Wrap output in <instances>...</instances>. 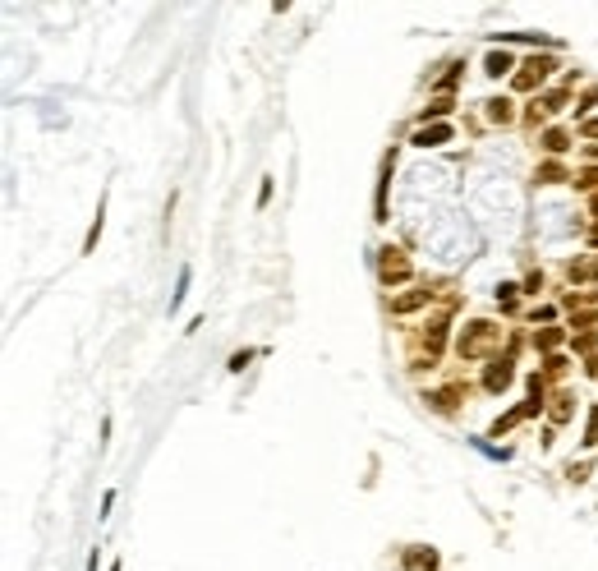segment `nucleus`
<instances>
[{
	"instance_id": "nucleus-5",
	"label": "nucleus",
	"mask_w": 598,
	"mask_h": 571,
	"mask_svg": "<svg viewBox=\"0 0 598 571\" xmlns=\"http://www.w3.org/2000/svg\"><path fill=\"white\" fill-rule=\"evenodd\" d=\"M111 571H120V567H111Z\"/></svg>"
},
{
	"instance_id": "nucleus-1",
	"label": "nucleus",
	"mask_w": 598,
	"mask_h": 571,
	"mask_svg": "<svg viewBox=\"0 0 598 571\" xmlns=\"http://www.w3.org/2000/svg\"><path fill=\"white\" fill-rule=\"evenodd\" d=\"M469 327H474V332L460 336V355H479L488 341H493V327H488V323H469Z\"/></svg>"
},
{
	"instance_id": "nucleus-3",
	"label": "nucleus",
	"mask_w": 598,
	"mask_h": 571,
	"mask_svg": "<svg viewBox=\"0 0 598 571\" xmlns=\"http://www.w3.org/2000/svg\"><path fill=\"white\" fill-rule=\"evenodd\" d=\"M447 139H451V124H437V129H419L415 134L419 148H437V143H447Z\"/></svg>"
},
{
	"instance_id": "nucleus-4",
	"label": "nucleus",
	"mask_w": 598,
	"mask_h": 571,
	"mask_svg": "<svg viewBox=\"0 0 598 571\" xmlns=\"http://www.w3.org/2000/svg\"><path fill=\"white\" fill-rule=\"evenodd\" d=\"M506 70H511V55H506V51H502V55H497V51L488 55V74H493V79H502Z\"/></svg>"
},
{
	"instance_id": "nucleus-2",
	"label": "nucleus",
	"mask_w": 598,
	"mask_h": 571,
	"mask_svg": "<svg viewBox=\"0 0 598 571\" xmlns=\"http://www.w3.org/2000/svg\"><path fill=\"white\" fill-rule=\"evenodd\" d=\"M382 277H387V282H391V277H396V282L410 277V263L400 258V249H387V258H382Z\"/></svg>"
}]
</instances>
